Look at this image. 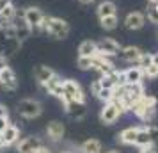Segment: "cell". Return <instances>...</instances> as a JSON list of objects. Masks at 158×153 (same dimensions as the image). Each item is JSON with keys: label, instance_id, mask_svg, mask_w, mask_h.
<instances>
[{"label": "cell", "instance_id": "obj_32", "mask_svg": "<svg viewBox=\"0 0 158 153\" xmlns=\"http://www.w3.org/2000/svg\"><path fill=\"white\" fill-rule=\"evenodd\" d=\"M151 62H153V55H151V53H146V52H142V55H140V57H139V61H137L135 64L139 66V68H146V66H149Z\"/></svg>", "mask_w": 158, "mask_h": 153}, {"label": "cell", "instance_id": "obj_7", "mask_svg": "<svg viewBox=\"0 0 158 153\" xmlns=\"http://www.w3.org/2000/svg\"><path fill=\"white\" fill-rule=\"evenodd\" d=\"M96 45H98V53H101V55H108V57L117 55L119 50H121L119 43H117L115 39H112V37H103V39L98 41Z\"/></svg>", "mask_w": 158, "mask_h": 153}, {"label": "cell", "instance_id": "obj_4", "mask_svg": "<svg viewBox=\"0 0 158 153\" xmlns=\"http://www.w3.org/2000/svg\"><path fill=\"white\" fill-rule=\"evenodd\" d=\"M43 112V107L37 100H30V98H25L22 102L18 103V114L27 119H34V117L41 116Z\"/></svg>", "mask_w": 158, "mask_h": 153}, {"label": "cell", "instance_id": "obj_33", "mask_svg": "<svg viewBox=\"0 0 158 153\" xmlns=\"http://www.w3.org/2000/svg\"><path fill=\"white\" fill-rule=\"evenodd\" d=\"M148 130H149L151 139H153V146L158 144V128L156 126H153V125H148Z\"/></svg>", "mask_w": 158, "mask_h": 153}, {"label": "cell", "instance_id": "obj_27", "mask_svg": "<svg viewBox=\"0 0 158 153\" xmlns=\"http://www.w3.org/2000/svg\"><path fill=\"white\" fill-rule=\"evenodd\" d=\"M146 16H148V20L151 23L158 25V4H148V13H146Z\"/></svg>", "mask_w": 158, "mask_h": 153}, {"label": "cell", "instance_id": "obj_22", "mask_svg": "<svg viewBox=\"0 0 158 153\" xmlns=\"http://www.w3.org/2000/svg\"><path fill=\"white\" fill-rule=\"evenodd\" d=\"M16 18V7L13 2H9L7 6H4V7L0 9V23H13Z\"/></svg>", "mask_w": 158, "mask_h": 153}, {"label": "cell", "instance_id": "obj_17", "mask_svg": "<svg viewBox=\"0 0 158 153\" xmlns=\"http://www.w3.org/2000/svg\"><path fill=\"white\" fill-rule=\"evenodd\" d=\"M123 75H124V84H139L144 79V71L139 66H131L128 70H124Z\"/></svg>", "mask_w": 158, "mask_h": 153}, {"label": "cell", "instance_id": "obj_9", "mask_svg": "<svg viewBox=\"0 0 158 153\" xmlns=\"http://www.w3.org/2000/svg\"><path fill=\"white\" fill-rule=\"evenodd\" d=\"M0 87L6 89V91H15L18 87V79H16L15 71L6 66L2 71H0Z\"/></svg>", "mask_w": 158, "mask_h": 153}, {"label": "cell", "instance_id": "obj_13", "mask_svg": "<svg viewBox=\"0 0 158 153\" xmlns=\"http://www.w3.org/2000/svg\"><path fill=\"white\" fill-rule=\"evenodd\" d=\"M13 25H15V30H16V39H18V41H25L27 37H30V34H32V29H30V25H29V23H27L25 20H23V16H22V18H18V20L15 18Z\"/></svg>", "mask_w": 158, "mask_h": 153}, {"label": "cell", "instance_id": "obj_37", "mask_svg": "<svg viewBox=\"0 0 158 153\" xmlns=\"http://www.w3.org/2000/svg\"><path fill=\"white\" fill-rule=\"evenodd\" d=\"M9 116V110L6 105H0V117H7Z\"/></svg>", "mask_w": 158, "mask_h": 153}, {"label": "cell", "instance_id": "obj_34", "mask_svg": "<svg viewBox=\"0 0 158 153\" xmlns=\"http://www.w3.org/2000/svg\"><path fill=\"white\" fill-rule=\"evenodd\" d=\"M101 91V84H100V80H94L93 84H91V93H93L94 96L98 95V93H100Z\"/></svg>", "mask_w": 158, "mask_h": 153}, {"label": "cell", "instance_id": "obj_39", "mask_svg": "<svg viewBox=\"0 0 158 153\" xmlns=\"http://www.w3.org/2000/svg\"><path fill=\"white\" fill-rule=\"evenodd\" d=\"M6 66H7V62H6V57H2V55H0V71H2Z\"/></svg>", "mask_w": 158, "mask_h": 153}, {"label": "cell", "instance_id": "obj_35", "mask_svg": "<svg viewBox=\"0 0 158 153\" xmlns=\"http://www.w3.org/2000/svg\"><path fill=\"white\" fill-rule=\"evenodd\" d=\"M7 125H9V119H7V117H0V134L7 128Z\"/></svg>", "mask_w": 158, "mask_h": 153}, {"label": "cell", "instance_id": "obj_26", "mask_svg": "<svg viewBox=\"0 0 158 153\" xmlns=\"http://www.w3.org/2000/svg\"><path fill=\"white\" fill-rule=\"evenodd\" d=\"M117 23H119V18H117V15L100 18V25H101L105 30H114L115 27H117Z\"/></svg>", "mask_w": 158, "mask_h": 153}, {"label": "cell", "instance_id": "obj_12", "mask_svg": "<svg viewBox=\"0 0 158 153\" xmlns=\"http://www.w3.org/2000/svg\"><path fill=\"white\" fill-rule=\"evenodd\" d=\"M0 139H2L4 146H13L15 142H18V139H20V128H18L16 125L9 123L7 128L0 134Z\"/></svg>", "mask_w": 158, "mask_h": 153}, {"label": "cell", "instance_id": "obj_28", "mask_svg": "<svg viewBox=\"0 0 158 153\" xmlns=\"http://www.w3.org/2000/svg\"><path fill=\"white\" fill-rule=\"evenodd\" d=\"M96 98H100L103 103L107 102H112V98H114V89H107V87H101V91L96 95Z\"/></svg>", "mask_w": 158, "mask_h": 153}, {"label": "cell", "instance_id": "obj_6", "mask_svg": "<svg viewBox=\"0 0 158 153\" xmlns=\"http://www.w3.org/2000/svg\"><path fill=\"white\" fill-rule=\"evenodd\" d=\"M93 70H96L100 75H110L112 71H115V66L108 55L96 53L93 57Z\"/></svg>", "mask_w": 158, "mask_h": 153}, {"label": "cell", "instance_id": "obj_43", "mask_svg": "<svg viewBox=\"0 0 158 153\" xmlns=\"http://www.w3.org/2000/svg\"><path fill=\"white\" fill-rule=\"evenodd\" d=\"M148 4H158V0H148Z\"/></svg>", "mask_w": 158, "mask_h": 153}, {"label": "cell", "instance_id": "obj_8", "mask_svg": "<svg viewBox=\"0 0 158 153\" xmlns=\"http://www.w3.org/2000/svg\"><path fill=\"white\" fill-rule=\"evenodd\" d=\"M153 105H156V98L153 95H142L137 102H133L131 103V107H130V112H133L135 116H142V112L148 107H153Z\"/></svg>", "mask_w": 158, "mask_h": 153}, {"label": "cell", "instance_id": "obj_29", "mask_svg": "<svg viewBox=\"0 0 158 153\" xmlns=\"http://www.w3.org/2000/svg\"><path fill=\"white\" fill-rule=\"evenodd\" d=\"M155 116H156V105H153V107H148V109L142 112L140 119H142L144 123H151V121L155 119Z\"/></svg>", "mask_w": 158, "mask_h": 153}, {"label": "cell", "instance_id": "obj_24", "mask_svg": "<svg viewBox=\"0 0 158 153\" xmlns=\"http://www.w3.org/2000/svg\"><path fill=\"white\" fill-rule=\"evenodd\" d=\"M135 146H140V148L153 146V139H151V134L148 130V126L139 128V134H137V139H135Z\"/></svg>", "mask_w": 158, "mask_h": 153}, {"label": "cell", "instance_id": "obj_41", "mask_svg": "<svg viewBox=\"0 0 158 153\" xmlns=\"http://www.w3.org/2000/svg\"><path fill=\"white\" fill-rule=\"evenodd\" d=\"M153 62H155V64H158V53H155V55H153Z\"/></svg>", "mask_w": 158, "mask_h": 153}, {"label": "cell", "instance_id": "obj_36", "mask_svg": "<svg viewBox=\"0 0 158 153\" xmlns=\"http://www.w3.org/2000/svg\"><path fill=\"white\" fill-rule=\"evenodd\" d=\"M139 153H156V150H155V146H146V148H142Z\"/></svg>", "mask_w": 158, "mask_h": 153}, {"label": "cell", "instance_id": "obj_45", "mask_svg": "<svg viewBox=\"0 0 158 153\" xmlns=\"http://www.w3.org/2000/svg\"><path fill=\"white\" fill-rule=\"evenodd\" d=\"M62 153H69V151H62Z\"/></svg>", "mask_w": 158, "mask_h": 153}, {"label": "cell", "instance_id": "obj_44", "mask_svg": "<svg viewBox=\"0 0 158 153\" xmlns=\"http://www.w3.org/2000/svg\"><path fill=\"white\" fill-rule=\"evenodd\" d=\"M108 153H119V151H108Z\"/></svg>", "mask_w": 158, "mask_h": 153}, {"label": "cell", "instance_id": "obj_16", "mask_svg": "<svg viewBox=\"0 0 158 153\" xmlns=\"http://www.w3.org/2000/svg\"><path fill=\"white\" fill-rule=\"evenodd\" d=\"M117 55H119L123 61H126V62H137V61H139V57L142 55V50H140L139 46L130 45V46H124V48H121Z\"/></svg>", "mask_w": 158, "mask_h": 153}, {"label": "cell", "instance_id": "obj_21", "mask_svg": "<svg viewBox=\"0 0 158 153\" xmlns=\"http://www.w3.org/2000/svg\"><path fill=\"white\" fill-rule=\"evenodd\" d=\"M137 134H139V126H128L117 135V141L123 144H135Z\"/></svg>", "mask_w": 158, "mask_h": 153}, {"label": "cell", "instance_id": "obj_5", "mask_svg": "<svg viewBox=\"0 0 158 153\" xmlns=\"http://www.w3.org/2000/svg\"><path fill=\"white\" fill-rule=\"evenodd\" d=\"M44 13L39 7H34L30 6L23 11V20L30 25L32 30H43V22H44Z\"/></svg>", "mask_w": 158, "mask_h": 153}, {"label": "cell", "instance_id": "obj_19", "mask_svg": "<svg viewBox=\"0 0 158 153\" xmlns=\"http://www.w3.org/2000/svg\"><path fill=\"white\" fill-rule=\"evenodd\" d=\"M98 53V45L96 41H91V39H85L82 41L78 46V57H94Z\"/></svg>", "mask_w": 158, "mask_h": 153}, {"label": "cell", "instance_id": "obj_40", "mask_svg": "<svg viewBox=\"0 0 158 153\" xmlns=\"http://www.w3.org/2000/svg\"><path fill=\"white\" fill-rule=\"evenodd\" d=\"M9 2H11V0H0V9L4 7V6H7Z\"/></svg>", "mask_w": 158, "mask_h": 153}, {"label": "cell", "instance_id": "obj_38", "mask_svg": "<svg viewBox=\"0 0 158 153\" xmlns=\"http://www.w3.org/2000/svg\"><path fill=\"white\" fill-rule=\"evenodd\" d=\"M36 153H52V150L46 148V146H39V148L36 150Z\"/></svg>", "mask_w": 158, "mask_h": 153}, {"label": "cell", "instance_id": "obj_2", "mask_svg": "<svg viewBox=\"0 0 158 153\" xmlns=\"http://www.w3.org/2000/svg\"><path fill=\"white\" fill-rule=\"evenodd\" d=\"M62 105L69 102H85V95L77 80H62V96L59 98Z\"/></svg>", "mask_w": 158, "mask_h": 153}, {"label": "cell", "instance_id": "obj_3", "mask_svg": "<svg viewBox=\"0 0 158 153\" xmlns=\"http://www.w3.org/2000/svg\"><path fill=\"white\" fill-rule=\"evenodd\" d=\"M123 112H126L124 107L117 100H112V102H107L103 105V109L100 112V119L103 125H112L119 119V116H121Z\"/></svg>", "mask_w": 158, "mask_h": 153}, {"label": "cell", "instance_id": "obj_30", "mask_svg": "<svg viewBox=\"0 0 158 153\" xmlns=\"http://www.w3.org/2000/svg\"><path fill=\"white\" fill-rule=\"evenodd\" d=\"M142 71H144V77H148V79H158V64H155V62L146 66Z\"/></svg>", "mask_w": 158, "mask_h": 153}, {"label": "cell", "instance_id": "obj_18", "mask_svg": "<svg viewBox=\"0 0 158 153\" xmlns=\"http://www.w3.org/2000/svg\"><path fill=\"white\" fill-rule=\"evenodd\" d=\"M64 132H66V128L60 121H52L46 126V134H48V137L52 141H60V139L64 137Z\"/></svg>", "mask_w": 158, "mask_h": 153}, {"label": "cell", "instance_id": "obj_25", "mask_svg": "<svg viewBox=\"0 0 158 153\" xmlns=\"http://www.w3.org/2000/svg\"><path fill=\"white\" fill-rule=\"evenodd\" d=\"M82 153H101V142L98 139H87L84 144L80 146Z\"/></svg>", "mask_w": 158, "mask_h": 153}, {"label": "cell", "instance_id": "obj_11", "mask_svg": "<svg viewBox=\"0 0 158 153\" xmlns=\"http://www.w3.org/2000/svg\"><path fill=\"white\" fill-rule=\"evenodd\" d=\"M66 112H68V116L71 117V119H84L87 114V107H85V102H69L64 105Z\"/></svg>", "mask_w": 158, "mask_h": 153}, {"label": "cell", "instance_id": "obj_31", "mask_svg": "<svg viewBox=\"0 0 158 153\" xmlns=\"http://www.w3.org/2000/svg\"><path fill=\"white\" fill-rule=\"evenodd\" d=\"M77 66H78L80 70H84V71H87V70H93V57H78Z\"/></svg>", "mask_w": 158, "mask_h": 153}, {"label": "cell", "instance_id": "obj_23", "mask_svg": "<svg viewBox=\"0 0 158 153\" xmlns=\"http://www.w3.org/2000/svg\"><path fill=\"white\" fill-rule=\"evenodd\" d=\"M96 15H98V18H105V16L117 15V7H115L114 2L105 0V2H100V6H98V9H96Z\"/></svg>", "mask_w": 158, "mask_h": 153}, {"label": "cell", "instance_id": "obj_20", "mask_svg": "<svg viewBox=\"0 0 158 153\" xmlns=\"http://www.w3.org/2000/svg\"><path fill=\"white\" fill-rule=\"evenodd\" d=\"M53 75H55V71H53L52 68H48V66H37L36 70H34V77H36V80H37L39 86L46 84Z\"/></svg>", "mask_w": 158, "mask_h": 153}, {"label": "cell", "instance_id": "obj_14", "mask_svg": "<svg viewBox=\"0 0 158 153\" xmlns=\"http://www.w3.org/2000/svg\"><path fill=\"white\" fill-rule=\"evenodd\" d=\"M39 146H43L39 137H25L18 142V153H36Z\"/></svg>", "mask_w": 158, "mask_h": 153}, {"label": "cell", "instance_id": "obj_15", "mask_svg": "<svg viewBox=\"0 0 158 153\" xmlns=\"http://www.w3.org/2000/svg\"><path fill=\"white\" fill-rule=\"evenodd\" d=\"M43 89L46 91V93H50V95L60 98V96H62V79L55 73L50 80L46 82V84H43Z\"/></svg>", "mask_w": 158, "mask_h": 153}, {"label": "cell", "instance_id": "obj_10", "mask_svg": "<svg viewBox=\"0 0 158 153\" xmlns=\"http://www.w3.org/2000/svg\"><path fill=\"white\" fill-rule=\"evenodd\" d=\"M146 25V16L139 11H133V13H128L126 18H124V27L128 30H140Z\"/></svg>", "mask_w": 158, "mask_h": 153}, {"label": "cell", "instance_id": "obj_1", "mask_svg": "<svg viewBox=\"0 0 158 153\" xmlns=\"http://www.w3.org/2000/svg\"><path fill=\"white\" fill-rule=\"evenodd\" d=\"M43 30L55 39H66L69 34V23L62 18H57V16H44Z\"/></svg>", "mask_w": 158, "mask_h": 153}, {"label": "cell", "instance_id": "obj_42", "mask_svg": "<svg viewBox=\"0 0 158 153\" xmlns=\"http://www.w3.org/2000/svg\"><path fill=\"white\" fill-rule=\"evenodd\" d=\"M78 2H82V4H93L94 0H78Z\"/></svg>", "mask_w": 158, "mask_h": 153}, {"label": "cell", "instance_id": "obj_46", "mask_svg": "<svg viewBox=\"0 0 158 153\" xmlns=\"http://www.w3.org/2000/svg\"><path fill=\"white\" fill-rule=\"evenodd\" d=\"M107 153H108V151H107Z\"/></svg>", "mask_w": 158, "mask_h": 153}]
</instances>
